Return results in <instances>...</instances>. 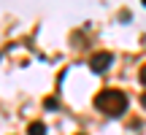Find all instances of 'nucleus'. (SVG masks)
Here are the masks:
<instances>
[{"instance_id":"obj_1","label":"nucleus","mask_w":146,"mask_h":135,"mask_svg":"<svg viewBox=\"0 0 146 135\" xmlns=\"http://www.w3.org/2000/svg\"><path fill=\"white\" fill-rule=\"evenodd\" d=\"M95 108L106 116H122L127 111V95L122 89H103L95 97Z\"/></svg>"},{"instance_id":"obj_2","label":"nucleus","mask_w":146,"mask_h":135,"mask_svg":"<svg viewBox=\"0 0 146 135\" xmlns=\"http://www.w3.org/2000/svg\"><path fill=\"white\" fill-rule=\"evenodd\" d=\"M111 62H114V57H111L108 52H98L89 57V68H92V73H106L111 68Z\"/></svg>"},{"instance_id":"obj_3","label":"nucleus","mask_w":146,"mask_h":135,"mask_svg":"<svg viewBox=\"0 0 146 135\" xmlns=\"http://www.w3.org/2000/svg\"><path fill=\"white\" fill-rule=\"evenodd\" d=\"M27 135H46V124H43V122H33V124L27 127Z\"/></svg>"},{"instance_id":"obj_4","label":"nucleus","mask_w":146,"mask_h":135,"mask_svg":"<svg viewBox=\"0 0 146 135\" xmlns=\"http://www.w3.org/2000/svg\"><path fill=\"white\" fill-rule=\"evenodd\" d=\"M43 105H46L49 111H57V105H60V103H57V97H46V103H43Z\"/></svg>"},{"instance_id":"obj_5","label":"nucleus","mask_w":146,"mask_h":135,"mask_svg":"<svg viewBox=\"0 0 146 135\" xmlns=\"http://www.w3.org/2000/svg\"><path fill=\"white\" fill-rule=\"evenodd\" d=\"M138 78H141V84H143V87H146V65L141 68V73H138Z\"/></svg>"},{"instance_id":"obj_6","label":"nucleus","mask_w":146,"mask_h":135,"mask_svg":"<svg viewBox=\"0 0 146 135\" xmlns=\"http://www.w3.org/2000/svg\"><path fill=\"white\" fill-rule=\"evenodd\" d=\"M141 105H143V108H146V92L141 95Z\"/></svg>"},{"instance_id":"obj_7","label":"nucleus","mask_w":146,"mask_h":135,"mask_svg":"<svg viewBox=\"0 0 146 135\" xmlns=\"http://www.w3.org/2000/svg\"><path fill=\"white\" fill-rule=\"evenodd\" d=\"M141 3H143V5H146V0H141Z\"/></svg>"},{"instance_id":"obj_8","label":"nucleus","mask_w":146,"mask_h":135,"mask_svg":"<svg viewBox=\"0 0 146 135\" xmlns=\"http://www.w3.org/2000/svg\"><path fill=\"white\" fill-rule=\"evenodd\" d=\"M78 135H81V132H78Z\"/></svg>"}]
</instances>
